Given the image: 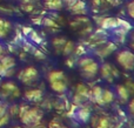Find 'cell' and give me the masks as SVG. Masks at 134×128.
Listing matches in <instances>:
<instances>
[{"mask_svg":"<svg viewBox=\"0 0 134 128\" xmlns=\"http://www.w3.org/2000/svg\"><path fill=\"white\" fill-rule=\"evenodd\" d=\"M126 9H127L128 16H131V18L134 20V0H132V1L127 5V8H126Z\"/></svg>","mask_w":134,"mask_h":128,"instance_id":"cell-9","label":"cell"},{"mask_svg":"<svg viewBox=\"0 0 134 128\" xmlns=\"http://www.w3.org/2000/svg\"><path fill=\"white\" fill-rule=\"evenodd\" d=\"M86 61H81L79 67L81 71V75L85 78H93L98 73V65L92 59H85Z\"/></svg>","mask_w":134,"mask_h":128,"instance_id":"cell-3","label":"cell"},{"mask_svg":"<svg viewBox=\"0 0 134 128\" xmlns=\"http://www.w3.org/2000/svg\"><path fill=\"white\" fill-rule=\"evenodd\" d=\"M37 78H38V72H37V69L33 67L25 68V69H23L20 72V74H19L20 81H23L24 84H26V85L32 84L34 80H37Z\"/></svg>","mask_w":134,"mask_h":128,"instance_id":"cell-5","label":"cell"},{"mask_svg":"<svg viewBox=\"0 0 134 128\" xmlns=\"http://www.w3.org/2000/svg\"><path fill=\"white\" fill-rule=\"evenodd\" d=\"M9 121V114L5 105H0V128L7 126Z\"/></svg>","mask_w":134,"mask_h":128,"instance_id":"cell-7","label":"cell"},{"mask_svg":"<svg viewBox=\"0 0 134 128\" xmlns=\"http://www.w3.org/2000/svg\"><path fill=\"white\" fill-rule=\"evenodd\" d=\"M2 56H5V48H4V46L0 44V59H1Z\"/></svg>","mask_w":134,"mask_h":128,"instance_id":"cell-10","label":"cell"},{"mask_svg":"<svg viewBox=\"0 0 134 128\" xmlns=\"http://www.w3.org/2000/svg\"><path fill=\"white\" fill-rule=\"evenodd\" d=\"M130 108H131V110H132V113L134 114V100L132 101V103L130 105Z\"/></svg>","mask_w":134,"mask_h":128,"instance_id":"cell-12","label":"cell"},{"mask_svg":"<svg viewBox=\"0 0 134 128\" xmlns=\"http://www.w3.org/2000/svg\"><path fill=\"white\" fill-rule=\"evenodd\" d=\"M12 30V25L9 21L5 20V19L0 18V40L7 39Z\"/></svg>","mask_w":134,"mask_h":128,"instance_id":"cell-6","label":"cell"},{"mask_svg":"<svg viewBox=\"0 0 134 128\" xmlns=\"http://www.w3.org/2000/svg\"><path fill=\"white\" fill-rule=\"evenodd\" d=\"M46 7L49 9H60L63 7V0H46Z\"/></svg>","mask_w":134,"mask_h":128,"instance_id":"cell-8","label":"cell"},{"mask_svg":"<svg viewBox=\"0 0 134 128\" xmlns=\"http://www.w3.org/2000/svg\"><path fill=\"white\" fill-rule=\"evenodd\" d=\"M115 61L122 69L133 71L134 69V53L131 49H121L116 53Z\"/></svg>","mask_w":134,"mask_h":128,"instance_id":"cell-1","label":"cell"},{"mask_svg":"<svg viewBox=\"0 0 134 128\" xmlns=\"http://www.w3.org/2000/svg\"><path fill=\"white\" fill-rule=\"evenodd\" d=\"M49 82H51V87L55 92H63L66 89L65 79H64V74L60 72H53L49 75Z\"/></svg>","mask_w":134,"mask_h":128,"instance_id":"cell-4","label":"cell"},{"mask_svg":"<svg viewBox=\"0 0 134 128\" xmlns=\"http://www.w3.org/2000/svg\"><path fill=\"white\" fill-rule=\"evenodd\" d=\"M33 1H34V0H23L24 4H32Z\"/></svg>","mask_w":134,"mask_h":128,"instance_id":"cell-13","label":"cell"},{"mask_svg":"<svg viewBox=\"0 0 134 128\" xmlns=\"http://www.w3.org/2000/svg\"><path fill=\"white\" fill-rule=\"evenodd\" d=\"M106 1H108L111 5H119L120 0H106Z\"/></svg>","mask_w":134,"mask_h":128,"instance_id":"cell-11","label":"cell"},{"mask_svg":"<svg viewBox=\"0 0 134 128\" xmlns=\"http://www.w3.org/2000/svg\"><path fill=\"white\" fill-rule=\"evenodd\" d=\"M133 40H134V37H133Z\"/></svg>","mask_w":134,"mask_h":128,"instance_id":"cell-14","label":"cell"},{"mask_svg":"<svg viewBox=\"0 0 134 128\" xmlns=\"http://www.w3.org/2000/svg\"><path fill=\"white\" fill-rule=\"evenodd\" d=\"M20 94L19 87L13 81H5L0 86V95L4 99H14Z\"/></svg>","mask_w":134,"mask_h":128,"instance_id":"cell-2","label":"cell"}]
</instances>
